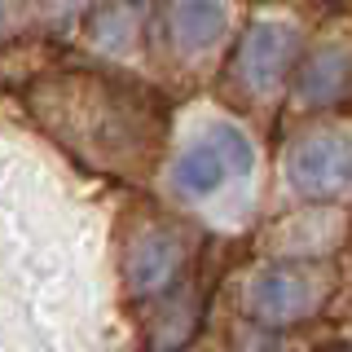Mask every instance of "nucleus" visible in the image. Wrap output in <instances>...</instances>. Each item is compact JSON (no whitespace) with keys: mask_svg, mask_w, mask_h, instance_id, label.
I'll list each match as a JSON object with an SVG mask.
<instances>
[{"mask_svg":"<svg viewBox=\"0 0 352 352\" xmlns=\"http://www.w3.org/2000/svg\"><path fill=\"white\" fill-rule=\"evenodd\" d=\"M335 273L317 260H273L242 291V313L260 330H282L317 317L330 300Z\"/></svg>","mask_w":352,"mask_h":352,"instance_id":"1","label":"nucleus"},{"mask_svg":"<svg viewBox=\"0 0 352 352\" xmlns=\"http://www.w3.org/2000/svg\"><path fill=\"white\" fill-rule=\"evenodd\" d=\"M286 176L304 198H339L352 185V137L339 128H313L286 154Z\"/></svg>","mask_w":352,"mask_h":352,"instance_id":"2","label":"nucleus"},{"mask_svg":"<svg viewBox=\"0 0 352 352\" xmlns=\"http://www.w3.org/2000/svg\"><path fill=\"white\" fill-rule=\"evenodd\" d=\"M295 58H300V36H295L286 22L260 18L247 27V36L238 44V80L251 88V93H273V88L286 84V75L295 71Z\"/></svg>","mask_w":352,"mask_h":352,"instance_id":"3","label":"nucleus"},{"mask_svg":"<svg viewBox=\"0 0 352 352\" xmlns=\"http://www.w3.org/2000/svg\"><path fill=\"white\" fill-rule=\"evenodd\" d=\"M291 80H295V97L304 106H317V110L339 106L344 97H352V40L317 44Z\"/></svg>","mask_w":352,"mask_h":352,"instance_id":"4","label":"nucleus"},{"mask_svg":"<svg viewBox=\"0 0 352 352\" xmlns=\"http://www.w3.org/2000/svg\"><path fill=\"white\" fill-rule=\"evenodd\" d=\"M185 264V242L172 229H146L124 260V282L132 295H159Z\"/></svg>","mask_w":352,"mask_h":352,"instance_id":"5","label":"nucleus"},{"mask_svg":"<svg viewBox=\"0 0 352 352\" xmlns=\"http://www.w3.org/2000/svg\"><path fill=\"white\" fill-rule=\"evenodd\" d=\"M229 27L225 0H168V31L185 53L212 49Z\"/></svg>","mask_w":352,"mask_h":352,"instance_id":"6","label":"nucleus"},{"mask_svg":"<svg viewBox=\"0 0 352 352\" xmlns=\"http://www.w3.org/2000/svg\"><path fill=\"white\" fill-rule=\"evenodd\" d=\"M234 176V168H229V159L220 154V146L212 137L203 141V146H190L176 159V168H172V181H176V190L181 194H190V198H207V194H216L220 185Z\"/></svg>","mask_w":352,"mask_h":352,"instance_id":"7","label":"nucleus"},{"mask_svg":"<svg viewBox=\"0 0 352 352\" xmlns=\"http://www.w3.org/2000/svg\"><path fill=\"white\" fill-rule=\"evenodd\" d=\"M132 22H137V14L128 5H110L93 18V40H102V49H124L132 36Z\"/></svg>","mask_w":352,"mask_h":352,"instance_id":"8","label":"nucleus"},{"mask_svg":"<svg viewBox=\"0 0 352 352\" xmlns=\"http://www.w3.org/2000/svg\"><path fill=\"white\" fill-rule=\"evenodd\" d=\"M212 141L220 146V154L229 159V168H234V176H247L251 168H256V150H251L247 132H238L234 124H216V128H212Z\"/></svg>","mask_w":352,"mask_h":352,"instance_id":"9","label":"nucleus"},{"mask_svg":"<svg viewBox=\"0 0 352 352\" xmlns=\"http://www.w3.org/2000/svg\"><path fill=\"white\" fill-rule=\"evenodd\" d=\"M234 352H286V344L273 330H251V335H242L238 339V348Z\"/></svg>","mask_w":352,"mask_h":352,"instance_id":"10","label":"nucleus"},{"mask_svg":"<svg viewBox=\"0 0 352 352\" xmlns=\"http://www.w3.org/2000/svg\"><path fill=\"white\" fill-rule=\"evenodd\" d=\"M9 22H14V14H9V0H0V36L9 31Z\"/></svg>","mask_w":352,"mask_h":352,"instance_id":"11","label":"nucleus"}]
</instances>
